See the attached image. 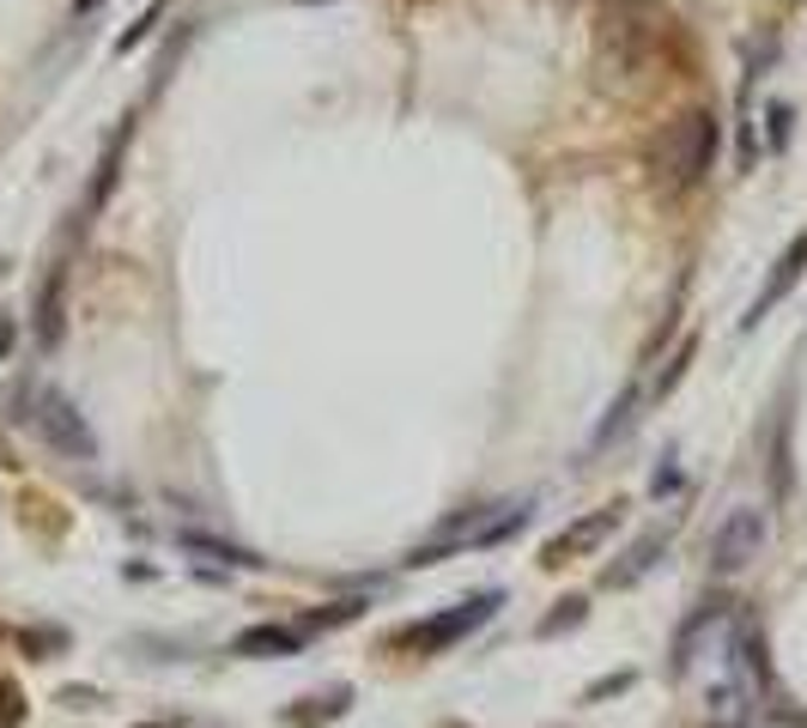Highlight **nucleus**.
I'll list each match as a JSON object with an SVG mask.
<instances>
[{
	"mask_svg": "<svg viewBox=\"0 0 807 728\" xmlns=\"http://www.w3.org/2000/svg\"><path fill=\"white\" fill-rule=\"evenodd\" d=\"M359 614H364V601H334V607L316 614V626H346V619H359Z\"/></svg>",
	"mask_w": 807,
	"mask_h": 728,
	"instance_id": "17",
	"label": "nucleus"
},
{
	"mask_svg": "<svg viewBox=\"0 0 807 728\" xmlns=\"http://www.w3.org/2000/svg\"><path fill=\"white\" fill-rule=\"evenodd\" d=\"M61 334H68V267H49L43 292H37V346L56 353Z\"/></svg>",
	"mask_w": 807,
	"mask_h": 728,
	"instance_id": "8",
	"label": "nucleus"
},
{
	"mask_svg": "<svg viewBox=\"0 0 807 728\" xmlns=\"http://www.w3.org/2000/svg\"><path fill=\"white\" fill-rule=\"evenodd\" d=\"M662 553H668V535L656 528V535H644V540H637L632 553H626V565H607V589H626V583H637V577H644V570L662 558Z\"/></svg>",
	"mask_w": 807,
	"mask_h": 728,
	"instance_id": "11",
	"label": "nucleus"
},
{
	"mask_svg": "<svg viewBox=\"0 0 807 728\" xmlns=\"http://www.w3.org/2000/svg\"><path fill=\"white\" fill-rule=\"evenodd\" d=\"M346 705H353V692H346V686H334L329 698H304L297 710H285V722H292V728H316V722L346 717Z\"/></svg>",
	"mask_w": 807,
	"mask_h": 728,
	"instance_id": "12",
	"label": "nucleus"
},
{
	"mask_svg": "<svg viewBox=\"0 0 807 728\" xmlns=\"http://www.w3.org/2000/svg\"><path fill=\"white\" fill-rule=\"evenodd\" d=\"M24 649H31V656H49V649H68V631H24Z\"/></svg>",
	"mask_w": 807,
	"mask_h": 728,
	"instance_id": "16",
	"label": "nucleus"
},
{
	"mask_svg": "<svg viewBox=\"0 0 807 728\" xmlns=\"http://www.w3.org/2000/svg\"><path fill=\"white\" fill-rule=\"evenodd\" d=\"M189 546H194V553H213V558H225V565H238V570H250V565H255V558L243 553V546H219V540H201V535H194Z\"/></svg>",
	"mask_w": 807,
	"mask_h": 728,
	"instance_id": "13",
	"label": "nucleus"
},
{
	"mask_svg": "<svg viewBox=\"0 0 807 728\" xmlns=\"http://www.w3.org/2000/svg\"><path fill=\"white\" fill-rule=\"evenodd\" d=\"M523 523H528V504H492V510H480V516H455V523L437 528V540L413 546L407 565H437V558L455 553V546H492V540L516 535Z\"/></svg>",
	"mask_w": 807,
	"mask_h": 728,
	"instance_id": "2",
	"label": "nucleus"
},
{
	"mask_svg": "<svg viewBox=\"0 0 807 728\" xmlns=\"http://www.w3.org/2000/svg\"><path fill=\"white\" fill-rule=\"evenodd\" d=\"M577 619H583V601H565V614H553V619H546V626H541V637H553V631L577 626Z\"/></svg>",
	"mask_w": 807,
	"mask_h": 728,
	"instance_id": "18",
	"label": "nucleus"
},
{
	"mask_svg": "<svg viewBox=\"0 0 807 728\" xmlns=\"http://www.w3.org/2000/svg\"><path fill=\"white\" fill-rule=\"evenodd\" d=\"M147 728H152V722H147Z\"/></svg>",
	"mask_w": 807,
	"mask_h": 728,
	"instance_id": "22",
	"label": "nucleus"
},
{
	"mask_svg": "<svg viewBox=\"0 0 807 728\" xmlns=\"http://www.w3.org/2000/svg\"><path fill=\"white\" fill-rule=\"evenodd\" d=\"M304 7H316V0H304Z\"/></svg>",
	"mask_w": 807,
	"mask_h": 728,
	"instance_id": "21",
	"label": "nucleus"
},
{
	"mask_svg": "<svg viewBox=\"0 0 807 728\" xmlns=\"http://www.w3.org/2000/svg\"><path fill=\"white\" fill-rule=\"evenodd\" d=\"M626 686H632V674H607V680H595L583 698H589V705H595V698H607V692H626Z\"/></svg>",
	"mask_w": 807,
	"mask_h": 728,
	"instance_id": "19",
	"label": "nucleus"
},
{
	"mask_svg": "<svg viewBox=\"0 0 807 728\" xmlns=\"http://www.w3.org/2000/svg\"><path fill=\"white\" fill-rule=\"evenodd\" d=\"M297 649H304V631H297V626H250V631H238L231 656H243V661H273V656H297Z\"/></svg>",
	"mask_w": 807,
	"mask_h": 728,
	"instance_id": "9",
	"label": "nucleus"
},
{
	"mask_svg": "<svg viewBox=\"0 0 807 728\" xmlns=\"http://www.w3.org/2000/svg\"><path fill=\"white\" fill-rule=\"evenodd\" d=\"M128 140H134V122H122V128L110 134V146H103L98 176H91V194H85V219H91V213H103V201H110L115 176H122V152H128ZM85 219H80V225H85Z\"/></svg>",
	"mask_w": 807,
	"mask_h": 728,
	"instance_id": "10",
	"label": "nucleus"
},
{
	"mask_svg": "<svg viewBox=\"0 0 807 728\" xmlns=\"http://www.w3.org/2000/svg\"><path fill=\"white\" fill-rule=\"evenodd\" d=\"M686 358H693V341H680V353H674V358H668V371H662V383H656V395H668V388H674V383H680V376H686Z\"/></svg>",
	"mask_w": 807,
	"mask_h": 728,
	"instance_id": "15",
	"label": "nucleus"
},
{
	"mask_svg": "<svg viewBox=\"0 0 807 728\" xmlns=\"http://www.w3.org/2000/svg\"><path fill=\"white\" fill-rule=\"evenodd\" d=\"M789 122H796L789 103H771V146H784V140H789Z\"/></svg>",
	"mask_w": 807,
	"mask_h": 728,
	"instance_id": "20",
	"label": "nucleus"
},
{
	"mask_svg": "<svg viewBox=\"0 0 807 728\" xmlns=\"http://www.w3.org/2000/svg\"><path fill=\"white\" fill-rule=\"evenodd\" d=\"M717 159V115L710 110H680L656 140H649V171H656L668 189H686L698 182Z\"/></svg>",
	"mask_w": 807,
	"mask_h": 728,
	"instance_id": "1",
	"label": "nucleus"
},
{
	"mask_svg": "<svg viewBox=\"0 0 807 728\" xmlns=\"http://www.w3.org/2000/svg\"><path fill=\"white\" fill-rule=\"evenodd\" d=\"M24 419L43 432V444L56 455H68V462H98V437H91V425L80 419V407H73L61 388H31V401H24Z\"/></svg>",
	"mask_w": 807,
	"mask_h": 728,
	"instance_id": "3",
	"label": "nucleus"
},
{
	"mask_svg": "<svg viewBox=\"0 0 807 728\" xmlns=\"http://www.w3.org/2000/svg\"><path fill=\"white\" fill-rule=\"evenodd\" d=\"M498 607H504V595H498V589H480V595H467V601H455L450 614H437V619H425V626H413L407 637H401V644L420 649V656H444L450 644L474 637L492 614H498Z\"/></svg>",
	"mask_w": 807,
	"mask_h": 728,
	"instance_id": "4",
	"label": "nucleus"
},
{
	"mask_svg": "<svg viewBox=\"0 0 807 728\" xmlns=\"http://www.w3.org/2000/svg\"><path fill=\"white\" fill-rule=\"evenodd\" d=\"M619 528V504H602V510H589V516H577V523L565 528V535H553L541 546V565L546 570H558V565H571V558H583V553H595L607 535Z\"/></svg>",
	"mask_w": 807,
	"mask_h": 728,
	"instance_id": "6",
	"label": "nucleus"
},
{
	"mask_svg": "<svg viewBox=\"0 0 807 728\" xmlns=\"http://www.w3.org/2000/svg\"><path fill=\"white\" fill-rule=\"evenodd\" d=\"M759 546H765V510L759 504H735V510L717 523V535H710V565H717V577L747 570L753 558H759Z\"/></svg>",
	"mask_w": 807,
	"mask_h": 728,
	"instance_id": "5",
	"label": "nucleus"
},
{
	"mask_svg": "<svg viewBox=\"0 0 807 728\" xmlns=\"http://www.w3.org/2000/svg\"><path fill=\"white\" fill-rule=\"evenodd\" d=\"M19 717H24L19 686H12V680H0V728H19Z\"/></svg>",
	"mask_w": 807,
	"mask_h": 728,
	"instance_id": "14",
	"label": "nucleus"
},
{
	"mask_svg": "<svg viewBox=\"0 0 807 728\" xmlns=\"http://www.w3.org/2000/svg\"><path fill=\"white\" fill-rule=\"evenodd\" d=\"M801 273H807V231H801V237H789V250L777 255L771 280H765V285H759V297H753V304H747V316H740V328H759V322L771 316V310L784 304L789 292H796V280H801Z\"/></svg>",
	"mask_w": 807,
	"mask_h": 728,
	"instance_id": "7",
	"label": "nucleus"
}]
</instances>
